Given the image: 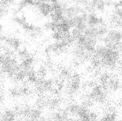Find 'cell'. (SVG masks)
Returning a JSON list of instances; mask_svg holds the SVG:
<instances>
[{
	"instance_id": "cell-20",
	"label": "cell",
	"mask_w": 122,
	"mask_h": 121,
	"mask_svg": "<svg viewBox=\"0 0 122 121\" xmlns=\"http://www.w3.org/2000/svg\"><path fill=\"white\" fill-rule=\"evenodd\" d=\"M111 73L109 72L108 70H103L102 72L99 73L98 74V81L99 83L102 85H106L108 82V80L110 78L111 76Z\"/></svg>"
},
{
	"instance_id": "cell-33",
	"label": "cell",
	"mask_w": 122,
	"mask_h": 121,
	"mask_svg": "<svg viewBox=\"0 0 122 121\" xmlns=\"http://www.w3.org/2000/svg\"><path fill=\"white\" fill-rule=\"evenodd\" d=\"M47 70L44 65H41L39 67L38 73L39 75H40L41 77H44L45 76H46L47 74Z\"/></svg>"
},
{
	"instance_id": "cell-11",
	"label": "cell",
	"mask_w": 122,
	"mask_h": 121,
	"mask_svg": "<svg viewBox=\"0 0 122 121\" xmlns=\"http://www.w3.org/2000/svg\"><path fill=\"white\" fill-rule=\"evenodd\" d=\"M31 107L28 104L16 105L13 108L17 117H24L27 116Z\"/></svg>"
},
{
	"instance_id": "cell-5",
	"label": "cell",
	"mask_w": 122,
	"mask_h": 121,
	"mask_svg": "<svg viewBox=\"0 0 122 121\" xmlns=\"http://www.w3.org/2000/svg\"><path fill=\"white\" fill-rule=\"evenodd\" d=\"M106 85L107 90L113 92L119 91L121 88V81L119 75H111Z\"/></svg>"
},
{
	"instance_id": "cell-15",
	"label": "cell",
	"mask_w": 122,
	"mask_h": 121,
	"mask_svg": "<svg viewBox=\"0 0 122 121\" xmlns=\"http://www.w3.org/2000/svg\"><path fill=\"white\" fill-rule=\"evenodd\" d=\"M22 84L21 86L19 87V91L20 96L21 98H26L34 94V92H35V89L32 90L31 88L28 87V85L26 82H22Z\"/></svg>"
},
{
	"instance_id": "cell-21",
	"label": "cell",
	"mask_w": 122,
	"mask_h": 121,
	"mask_svg": "<svg viewBox=\"0 0 122 121\" xmlns=\"http://www.w3.org/2000/svg\"><path fill=\"white\" fill-rule=\"evenodd\" d=\"M80 107L81 104H79L76 102H71L67 105V106L66 107V108L71 116L72 115L76 116Z\"/></svg>"
},
{
	"instance_id": "cell-28",
	"label": "cell",
	"mask_w": 122,
	"mask_h": 121,
	"mask_svg": "<svg viewBox=\"0 0 122 121\" xmlns=\"http://www.w3.org/2000/svg\"><path fill=\"white\" fill-rule=\"evenodd\" d=\"M44 65L46 68L47 71H53L54 70L55 64L51 58L48 57L44 62Z\"/></svg>"
},
{
	"instance_id": "cell-37",
	"label": "cell",
	"mask_w": 122,
	"mask_h": 121,
	"mask_svg": "<svg viewBox=\"0 0 122 121\" xmlns=\"http://www.w3.org/2000/svg\"><path fill=\"white\" fill-rule=\"evenodd\" d=\"M87 27H88V25L87 24V23L81 22L77 24L75 28H77V29H79L81 32H82L83 33L84 31L86 29V28Z\"/></svg>"
},
{
	"instance_id": "cell-3",
	"label": "cell",
	"mask_w": 122,
	"mask_h": 121,
	"mask_svg": "<svg viewBox=\"0 0 122 121\" xmlns=\"http://www.w3.org/2000/svg\"><path fill=\"white\" fill-rule=\"evenodd\" d=\"M82 79L78 73H73L71 77L69 79V84L67 86V93L71 96H74L82 87Z\"/></svg>"
},
{
	"instance_id": "cell-1",
	"label": "cell",
	"mask_w": 122,
	"mask_h": 121,
	"mask_svg": "<svg viewBox=\"0 0 122 121\" xmlns=\"http://www.w3.org/2000/svg\"><path fill=\"white\" fill-rule=\"evenodd\" d=\"M0 69L2 73L6 74L11 79H15L16 73L21 69L17 58L7 55H6L4 62L0 65Z\"/></svg>"
},
{
	"instance_id": "cell-34",
	"label": "cell",
	"mask_w": 122,
	"mask_h": 121,
	"mask_svg": "<svg viewBox=\"0 0 122 121\" xmlns=\"http://www.w3.org/2000/svg\"><path fill=\"white\" fill-rule=\"evenodd\" d=\"M99 82L98 80L92 79L90 81H89L87 83L86 86L89 88H91V89H92L94 87L99 85Z\"/></svg>"
},
{
	"instance_id": "cell-22",
	"label": "cell",
	"mask_w": 122,
	"mask_h": 121,
	"mask_svg": "<svg viewBox=\"0 0 122 121\" xmlns=\"http://www.w3.org/2000/svg\"><path fill=\"white\" fill-rule=\"evenodd\" d=\"M61 23L52 21L49 20L44 24V28L48 31H50L52 32L56 31Z\"/></svg>"
},
{
	"instance_id": "cell-24",
	"label": "cell",
	"mask_w": 122,
	"mask_h": 121,
	"mask_svg": "<svg viewBox=\"0 0 122 121\" xmlns=\"http://www.w3.org/2000/svg\"><path fill=\"white\" fill-rule=\"evenodd\" d=\"M72 73L73 72L70 69L66 67L61 68L59 71V75L63 79L69 80L71 77Z\"/></svg>"
},
{
	"instance_id": "cell-14",
	"label": "cell",
	"mask_w": 122,
	"mask_h": 121,
	"mask_svg": "<svg viewBox=\"0 0 122 121\" xmlns=\"http://www.w3.org/2000/svg\"><path fill=\"white\" fill-rule=\"evenodd\" d=\"M48 99L43 95H39L35 100V107L44 112L48 108Z\"/></svg>"
},
{
	"instance_id": "cell-13",
	"label": "cell",
	"mask_w": 122,
	"mask_h": 121,
	"mask_svg": "<svg viewBox=\"0 0 122 121\" xmlns=\"http://www.w3.org/2000/svg\"><path fill=\"white\" fill-rule=\"evenodd\" d=\"M17 118L14 109H7L0 112V120L13 121Z\"/></svg>"
},
{
	"instance_id": "cell-17",
	"label": "cell",
	"mask_w": 122,
	"mask_h": 121,
	"mask_svg": "<svg viewBox=\"0 0 122 121\" xmlns=\"http://www.w3.org/2000/svg\"><path fill=\"white\" fill-rule=\"evenodd\" d=\"M43 112L42 111L39 109L34 107L31 108L30 111L27 115L28 120H39L41 119L43 116Z\"/></svg>"
},
{
	"instance_id": "cell-2",
	"label": "cell",
	"mask_w": 122,
	"mask_h": 121,
	"mask_svg": "<svg viewBox=\"0 0 122 121\" xmlns=\"http://www.w3.org/2000/svg\"><path fill=\"white\" fill-rule=\"evenodd\" d=\"M101 42L103 43L108 48L112 49L117 48V45L122 43L121 28L116 27H111L107 35L103 37Z\"/></svg>"
},
{
	"instance_id": "cell-27",
	"label": "cell",
	"mask_w": 122,
	"mask_h": 121,
	"mask_svg": "<svg viewBox=\"0 0 122 121\" xmlns=\"http://www.w3.org/2000/svg\"><path fill=\"white\" fill-rule=\"evenodd\" d=\"M93 3L95 6L96 12L98 11L101 13H104L106 9V6L103 1H93Z\"/></svg>"
},
{
	"instance_id": "cell-10",
	"label": "cell",
	"mask_w": 122,
	"mask_h": 121,
	"mask_svg": "<svg viewBox=\"0 0 122 121\" xmlns=\"http://www.w3.org/2000/svg\"><path fill=\"white\" fill-rule=\"evenodd\" d=\"M109 49H110V48L107 47L103 43H98L95 48L94 52H93V56L98 58L100 60L102 59L107 55Z\"/></svg>"
},
{
	"instance_id": "cell-19",
	"label": "cell",
	"mask_w": 122,
	"mask_h": 121,
	"mask_svg": "<svg viewBox=\"0 0 122 121\" xmlns=\"http://www.w3.org/2000/svg\"><path fill=\"white\" fill-rule=\"evenodd\" d=\"M83 34L88 37H93L98 39L99 42V37L98 35V29H97V26L95 27H88L85 30Z\"/></svg>"
},
{
	"instance_id": "cell-7",
	"label": "cell",
	"mask_w": 122,
	"mask_h": 121,
	"mask_svg": "<svg viewBox=\"0 0 122 121\" xmlns=\"http://www.w3.org/2000/svg\"><path fill=\"white\" fill-rule=\"evenodd\" d=\"M102 17H99L96 13H88L87 24L88 27H95L106 23Z\"/></svg>"
},
{
	"instance_id": "cell-35",
	"label": "cell",
	"mask_w": 122,
	"mask_h": 121,
	"mask_svg": "<svg viewBox=\"0 0 122 121\" xmlns=\"http://www.w3.org/2000/svg\"><path fill=\"white\" fill-rule=\"evenodd\" d=\"M92 101L93 100L84 97V98L82 101L81 105L84 107L89 108L92 106Z\"/></svg>"
},
{
	"instance_id": "cell-8",
	"label": "cell",
	"mask_w": 122,
	"mask_h": 121,
	"mask_svg": "<svg viewBox=\"0 0 122 121\" xmlns=\"http://www.w3.org/2000/svg\"><path fill=\"white\" fill-rule=\"evenodd\" d=\"M50 116L51 120L55 121H69L71 115L66 108H61L52 111Z\"/></svg>"
},
{
	"instance_id": "cell-38",
	"label": "cell",
	"mask_w": 122,
	"mask_h": 121,
	"mask_svg": "<svg viewBox=\"0 0 122 121\" xmlns=\"http://www.w3.org/2000/svg\"><path fill=\"white\" fill-rule=\"evenodd\" d=\"M57 86L56 88L60 91L62 90L63 89L66 87V85H65V83L63 81H60L58 80L57 82H56Z\"/></svg>"
},
{
	"instance_id": "cell-16",
	"label": "cell",
	"mask_w": 122,
	"mask_h": 121,
	"mask_svg": "<svg viewBox=\"0 0 122 121\" xmlns=\"http://www.w3.org/2000/svg\"><path fill=\"white\" fill-rule=\"evenodd\" d=\"M26 81L30 84H35L37 81L39 77L38 72L34 69V67L26 71Z\"/></svg>"
},
{
	"instance_id": "cell-29",
	"label": "cell",
	"mask_w": 122,
	"mask_h": 121,
	"mask_svg": "<svg viewBox=\"0 0 122 121\" xmlns=\"http://www.w3.org/2000/svg\"><path fill=\"white\" fill-rule=\"evenodd\" d=\"M10 94L12 98L14 99H17L19 98H21L20 94L19 87L18 86L12 87L10 90Z\"/></svg>"
},
{
	"instance_id": "cell-4",
	"label": "cell",
	"mask_w": 122,
	"mask_h": 121,
	"mask_svg": "<svg viewBox=\"0 0 122 121\" xmlns=\"http://www.w3.org/2000/svg\"><path fill=\"white\" fill-rule=\"evenodd\" d=\"M33 7L36 8L41 15L45 17L49 16L52 11L51 1H34Z\"/></svg>"
},
{
	"instance_id": "cell-32",
	"label": "cell",
	"mask_w": 122,
	"mask_h": 121,
	"mask_svg": "<svg viewBox=\"0 0 122 121\" xmlns=\"http://www.w3.org/2000/svg\"><path fill=\"white\" fill-rule=\"evenodd\" d=\"M70 33L71 37L74 38L76 41L78 39L80 36L83 34L82 32H81L79 29L76 28H74L70 30Z\"/></svg>"
},
{
	"instance_id": "cell-39",
	"label": "cell",
	"mask_w": 122,
	"mask_h": 121,
	"mask_svg": "<svg viewBox=\"0 0 122 121\" xmlns=\"http://www.w3.org/2000/svg\"><path fill=\"white\" fill-rule=\"evenodd\" d=\"M89 116H90V121H95L98 120V114L97 112L95 111L90 112L89 113Z\"/></svg>"
},
{
	"instance_id": "cell-23",
	"label": "cell",
	"mask_w": 122,
	"mask_h": 121,
	"mask_svg": "<svg viewBox=\"0 0 122 121\" xmlns=\"http://www.w3.org/2000/svg\"><path fill=\"white\" fill-rule=\"evenodd\" d=\"M33 55L28 51L25 48H20V49L16 52V56H17V58L20 60H23L25 59L28 56Z\"/></svg>"
},
{
	"instance_id": "cell-9",
	"label": "cell",
	"mask_w": 122,
	"mask_h": 121,
	"mask_svg": "<svg viewBox=\"0 0 122 121\" xmlns=\"http://www.w3.org/2000/svg\"><path fill=\"white\" fill-rule=\"evenodd\" d=\"M4 43V44L16 52L20 49L21 45V40L16 36H8Z\"/></svg>"
},
{
	"instance_id": "cell-26",
	"label": "cell",
	"mask_w": 122,
	"mask_h": 121,
	"mask_svg": "<svg viewBox=\"0 0 122 121\" xmlns=\"http://www.w3.org/2000/svg\"><path fill=\"white\" fill-rule=\"evenodd\" d=\"M15 79L17 82H23L26 79V72L21 69L16 73L15 76Z\"/></svg>"
},
{
	"instance_id": "cell-25",
	"label": "cell",
	"mask_w": 122,
	"mask_h": 121,
	"mask_svg": "<svg viewBox=\"0 0 122 121\" xmlns=\"http://www.w3.org/2000/svg\"><path fill=\"white\" fill-rule=\"evenodd\" d=\"M12 21L17 25L22 26L24 24L27 22L26 18L24 15H21V16H13L12 18Z\"/></svg>"
},
{
	"instance_id": "cell-6",
	"label": "cell",
	"mask_w": 122,
	"mask_h": 121,
	"mask_svg": "<svg viewBox=\"0 0 122 121\" xmlns=\"http://www.w3.org/2000/svg\"><path fill=\"white\" fill-rule=\"evenodd\" d=\"M99 42L98 39L88 37L86 36V38H85L82 46L85 51L87 53L93 55Z\"/></svg>"
},
{
	"instance_id": "cell-12",
	"label": "cell",
	"mask_w": 122,
	"mask_h": 121,
	"mask_svg": "<svg viewBox=\"0 0 122 121\" xmlns=\"http://www.w3.org/2000/svg\"><path fill=\"white\" fill-rule=\"evenodd\" d=\"M36 63V59L34 55H32L28 58L21 60L19 63L21 69L27 71L30 69L34 67V65Z\"/></svg>"
},
{
	"instance_id": "cell-30",
	"label": "cell",
	"mask_w": 122,
	"mask_h": 121,
	"mask_svg": "<svg viewBox=\"0 0 122 121\" xmlns=\"http://www.w3.org/2000/svg\"><path fill=\"white\" fill-rule=\"evenodd\" d=\"M91 65L93 68L97 70H99L100 69H101V60L93 56L92 58L91 59Z\"/></svg>"
},
{
	"instance_id": "cell-41",
	"label": "cell",
	"mask_w": 122,
	"mask_h": 121,
	"mask_svg": "<svg viewBox=\"0 0 122 121\" xmlns=\"http://www.w3.org/2000/svg\"><path fill=\"white\" fill-rule=\"evenodd\" d=\"M3 29H4V26L1 23H0V33L2 32Z\"/></svg>"
},
{
	"instance_id": "cell-36",
	"label": "cell",
	"mask_w": 122,
	"mask_h": 121,
	"mask_svg": "<svg viewBox=\"0 0 122 121\" xmlns=\"http://www.w3.org/2000/svg\"><path fill=\"white\" fill-rule=\"evenodd\" d=\"M106 111L110 113L111 114L117 115V112H118V111H117V107L114 106V105H112V106H109Z\"/></svg>"
},
{
	"instance_id": "cell-31",
	"label": "cell",
	"mask_w": 122,
	"mask_h": 121,
	"mask_svg": "<svg viewBox=\"0 0 122 121\" xmlns=\"http://www.w3.org/2000/svg\"><path fill=\"white\" fill-rule=\"evenodd\" d=\"M62 34L61 32L56 30L55 31L52 32L51 34V37L53 40H54L55 42H58L62 39Z\"/></svg>"
},
{
	"instance_id": "cell-40",
	"label": "cell",
	"mask_w": 122,
	"mask_h": 121,
	"mask_svg": "<svg viewBox=\"0 0 122 121\" xmlns=\"http://www.w3.org/2000/svg\"><path fill=\"white\" fill-rule=\"evenodd\" d=\"M14 32L16 35H18V34H19L21 33V31H20V30L19 29H16L14 31Z\"/></svg>"
},
{
	"instance_id": "cell-18",
	"label": "cell",
	"mask_w": 122,
	"mask_h": 121,
	"mask_svg": "<svg viewBox=\"0 0 122 121\" xmlns=\"http://www.w3.org/2000/svg\"><path fill=\"white\" fill-rule=\"evenodd\" d=\"M61 103V99L57 97V96H56L50 99H48V108L51 111L57 110L60 107Z\"/></svg>"
}]
</instances>
